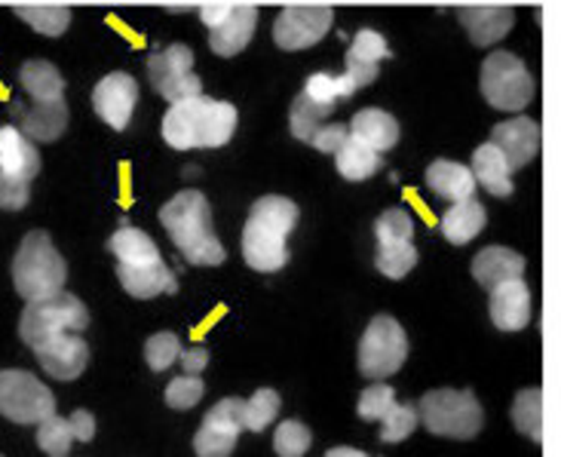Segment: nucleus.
Listing matches in <instances>:
<instances>
[{
    "mask_svg": "<svg viewBox=\"0 0 561 457\" xmlns=\"http://www.w3.org/2000/svg\"><path fill=\"white\" fill-rule=\"evenodd\" d=\"M0 457H3V455H0Z\"/></svg>",
    "mask_w": 561,
    "mask_h": 457,
    "instance_id": "nucleus-49",
    "label": "nucleus"
},
{
    "mask_svg": "<svg viewBox=\"0 0 561 457\" xmlns=\"http://www.w3.org/2000/svg\"><path fill=\"white\" fill-rule=\"evenodd\" d=\"M117 279H121L126 295H133L138 301H148V298H157V295H172L179 289V279L167 267V261L141 264V267L117 264Z\"/></svg>",
    "mask_w": 561,
    "mask_h": 457,
    "instance_id": "nucleus-22",
    "label": "nucleus"
},
{
    "mask_svg": "<svg viewBox=\"0 0 561 457\" xmlns=\"http://www.w3.org/2000/svg\"><path fill=\"white\" fill-rule=\"evenodd\" d=\"M240 433H243V399H218L199 424L194 452L197 457H230L240 443Z\"/></svg>",
    "mask_w": 561,
    "mask_h": 457,
    "instance_id": "nucleus-11",
    "label": "nucleus"
},
{
    "mask_svg": "<svg viewBox=\"0 0 561 457\" xmlns=\"http://www.w3.org/2000/svg\"><path fill=\"white\" fill-rule=\"evenodd\" d=\"M0 172L31 182L41 172V153L22 129L0 126Z\"/></svg>",
    "mask_w": 561,
    "mask_h": 457,
    "instance_id": "nucleus-23",
    "label": "nucleus"
},
{
    "mask_svg": "<svg viewBox=\"0 0 561 457\" xmlns=\"http://www.w3.org/2000/svg\"><path fill=\"white\" fill-rule=\"evenodd\" d=\"M405 359H409L405 329L387 313H380L368 322L363 341H359V372L365 378L383 381L405 366Z\"/></svg>",
    "mask_w": 561,
    "mask_h": 457,
    "instance_id": "nucleus-8",
    "label": "nucleus"
},
{
    "mask_svg": "<svg viewBox=\"0 0 561 457\" xmlns=\"http://www.w3.org/2000/svg\"><path fill=\"white\" fill-rule=\"evenodd\" d=\"M488 310H491V322L501 332H522L531 322V289H528V283L518 276V279H506L501 286H494Z\"/></svg>",
    "mask_w": 561,
    "mask_h": 457,
    "instance_id": "nucleus-17",
    "label": "nucleus"
},
{
    "mask_svg": "<svg viewBox=\"0 0 561 457\" xmlns=\"http://www.w3.org/2000/svg\"><path fill=\"white\" fill-rule=\"evenodd\" d=\"M255 25H259L255 7H230V13L215 28H209V46H213L215 56L230 59V56L243 53L252 41V34H255Z\"/></svg>",
    "mask_w": 561,
    "mask_h": 457,
    "instance_id": "nucleus-19",
    "label": "nucleus"
},
{
    "mask_svg": "<svg viewBox=\"0 0 561 457\" xmlns=\"http://www.w3.org/2000/svg\"><path fill=\"white\" fill-rule=\"evenodd\" d=\"M304 95H310L313 102L319 105H329L334 107L344 95H341V83H337V75H325V71H319V75H310L307 80V87H304Z\"/></svg>",
    "mask_w": 561,
    "mask_h": 457,
    "instance_id": "nucleus-44",
    "label": "nucleus"
},
{
    "mask_svg": "<svg viewBox=\"0 0 561 457\" xmlns=\"http://www.w3.org/2000/svg\"><path fill=\"white\" fill-rule=\"evenodd\" d=\"M179 356H182V341L175 332H157L145 344V363L153 372H167L172 363H179Z\"/></svg>",
    "mask_w": 561,
    "mask_h": 457,
    "instance_id": "nucleus-40",
    "label": "nucleus"
},
{
    "mask_svg": "<svg viewBox=\"0 0 561 457\" xmlns=\"http://www.w3.org/2000/svg\"><path fill=\"white\" fill-rule=\"evenodd\" d=\"M334 163H337V172L347 182H368L378 172L380 153L375 148H368L356 136H347V141L334 151Z\"/></svg>",
    "mask_w": 561,
    "mask_h": 457,
    "instance_id": "nucleus-30",
    "label": "nucleus"
},
{
    "mask_svg": "<svg viewBox=\"0 0 561 457\" xmlns=\"http://www.w3.org/2000/svg\"><path fill=\"white\" fill-rule=\"evenodd\" d=\"M31 351L37 356V363L44 366L46 375H53L56 381H75L87 372V363H90V344L83 341L80 332H61V335L44 338V341L31 344Z\"/></svg>",
    "mask_w": 561,
    "mask_h": 457,
    "instance_id": "nucleus-13",
    "label": "nucleus"
},
{
    "mask_svg": "<svg viewBox=\"0 0 561 457\" xmlns=\"http://www.w3.org/2000/svg\"><path fill=\"white\" fill-rule=\"evenodd\" d=\"M417 405H402V402H393L390 412L380 418V443H405L411 433L417 430Z\"/></svg>",
    "mask_w": 561,
    "mask_h": 457,
    "instance_id": "nucleus-36",
    "label": "nucleus"
},
{
    "mask_svg": "<svg viewBox=\"0 0 561 457\" xmlns=\"http://www.w3.org/2000/svg\"><path fill=\"white\" fill-rule=\"evenodd\" d=\"M28 199H31V182L0 172V209H3V213H19V209H25V206H28Z\"/></svg>",
    "mask_w": 561,
    "mask_h": 457,
    "instance_id": "nucleus-43",
    "label": "nucleus"
},
{
    "mask_svg": "<svg viewBox=\"0 0 561 457\" xmlns=\"http://www.w3.org/2000/svg\"><path fill=\"white\" fill-rule=\"evenodd\" d=\"M426 184H430V191H436L442 199H451V203L472 197V191H476V179H472L470 167L455 163V160H436V163H430V169H426Z\"/></svg>",
    "mask_w": 561,
    "mask_h": 457,
    "instance_id": "nucleus-28",
    "label": "nucleus"
},
{
    "mask_svg": "<svg viewBox=\"0 0 561 457\" xmlns=\"http://www.w3.org/2000/svg\"><path fill=\"white\" fill-rule=\"evenodd\" d=\"M325 457H365V452L359 448H350V445H337L332 452H325Z\"/></svg>",
    "mask_w": 561,
    "mask_h": 457,
    "instance_id": "nucleus-48",
    "label": "nucleus"
},
{
    "mask_svg": "<svg viewBox=\"0 0 561 457\" xmlns=\"http://www.w3.org/2000/svg\"><path fill=\"white\" fill-rule=\"evenodd\" d=\"M203 393H206V384H203L199 375H182V378L169 381L167 405L175 409V412H187L203 399Z\"/></svg>",
    "mask_w": 561,
    "mask_h": 457,
    "instance_id": "nucleus-41",
    "label": "nucleus"
},
{
    "mask_svg": "<svg viewBox=\"0 0 561 457\" xmlns=\"http://www.w3.org/2000/svg\"><path fill=\"white\" fill-rule=\"evenodd\" d=\"M482 95L497 111H525L534 99V77L513 53H491L482 65Z\"/></svg>",
    "mask_w": 561,
    "mask_h": 457,
    "instance_id": "nucleus-9",
    "label": "nucleus"
},
{
    "mask_svg": "<svg viewBox=\"0 0 561 457\" xmlns=\"http://www.w3.org/2000/svg\"><path fill=\"white\" fill-rule=\"evenodd\" d=\"M15 121L25 136L37 145V141H56V138L68 129V105L65 99L56 102H31V107H13Z\"/></svg>",
    "mask_w": 561,
    "mask_h": 457,
    "instance_id": "nucleus-20",
    "label": "nucleus"
},
{
    "mask_svg": "<svg viewBox=\"0 0 561 457\" xmlns=\"http://www.w3.org/2000/svg\"><path fill=\"white\" fill-rule=\"evenodd\" d=\"M332 111L334 107L319 105V102H313L310 95H304L301 92V95L295 99L291 111H288V129H291V136L298 138V141H310Z\"/></svg>",
    "mask_w": 561,
    "mask_h": 457,
    "instance_id": "nucleus-33",
    "label": "nucleus"
},
{
    "mask_svg": "<svg viewBox=\"0 0 561 457\" xmlns=\"http://www.w3.org/2000/svg\"><path fill=\"white\" fill-rule=\"evenodd\" d=\"M19 83L28 92L31 102H56L65 99V80L53 61L31 59L19 68Z\"/></svg>",
    "mask_w": 561,
    "mask_h": 457,
    "instance_id": "nucleus-29",
    "label": "nucleus"
},
{
    "mask_svg": "<svg viewBox=\"0 0 561 457\" xmlns=\"http://www.w3.org/2000/svg\"><path fill=\"white\" fill-rule=\"evenodd\" d=\"M485 221H488L485 206H482L479 199L476 197L457 199L455 206L442 215V237H445L448 243L467 245L470 240H476V237L485 230Z\"/></svg>",
    "mask_w": 561,
    "mask_h": 457,
    "instance_id": "nucleus-26",
    "label": "nucleus"
},
{
    "mask_svg": "<svg viewBox=\"0 0 561 457\" xmlns=\"http://www.w3.org/2000/svg\"><path fill=\"white\" fill-rule=\"evenodd\" d=\"M230 7H233V3H209V7H203V10H199L203 25H206V28H215V25L230 13Z\"/></svg>",
    "mask_w": 561,
    "mask_h": 457,
    "instance_id": "nucleus-47",
    "label": "nucleus"
},
{
    "mask_svg": "<svg viewBox=\"0 0 561 457\" xmlns=\"http://www.w3.org/2000/svg\"><path fill=\"white\" fill-rule=\"evenodd\" d=\"M237 107L230 102L206 99L203 92L172 102L163 117V138L175 151H209L225 148L237 133Z\"/></svg>",
    "mask_w": 561,
    "mask_h": 457,
    "instance_id": "nucleus-1",
    "label": "nucleus"
},
{
    "mask_svg": "<svg viewBox=\"0 0 561 457\" xmlns=\"http://www.w3.org/2000/svg\"><path fill=\"white\" fill-rule=\"evenodd\" d=\"M375 233H378V245L390 243H411L414 240V218L405 209H387L380 215L378 225H375Z\"/></svg>",
    "mask_w": 561,
    "mask_h": 457,
    "instance_id": "nucleus-39",
    "label": "nucleus"
},
{
    "mask_svg": "<svg viewBox=\"0 0 561 457\" xmlns=\"http://www.w3.org/2000/svg\"><path fill=\"white\" fill-rule=\"evenodd\" d=\"M513 424L531 443H543V390L540 387L518 390L513 399Z\"/></svg>",
    "mask_w": 561,
    "mask_h": 457,
    "instance_id": "nucleus-32",
    "label": "nucleus"
},
{
    "mask_svg": "<svg viewBox=\"0 0 561 457\" xmlns=\"http://www.w3.org/2000/svg\"><path fill=\"white\" fill-rule=\"evenodd\" d=\"M396 402V390L390 384H380L375 381L371 387H365L363 397H359V405H356V412L363 421H380L383 414L390 412V405Z\"/></svg>",
    "mask_w": 561,
    "mask_h": 457,
    "instance_id": "nucleus-42",
    "label": "nucleus"
},
{
    "mask_svg": "<svg viewBox=\"0 0 561 457\" xmlns=\"http://www.w3.org/2000/svg\"><path fill=\"white\" fill-rule=\"evenodd\" d=\"M417 421L436 436L460 439L467 443L472 436H479V430L485 424V412L479 405V397L472 390H430L417 402Z\"/></svg>",
    "mask_w": 561,
    "mask_h": 457,
    "instance_id": "nucleus-5",
    "label": "nucleus"
},
{
    "mask_svg": "<svg viewBox=\"0 0 561 457\" xmlns=\"http://www.w3.org/2000/svg\"><path fill=\"white\" fill-rule=\"evenodd\" d=\"M179 363H182L184 375H199L203 368L209 366V351H206V347H191V351H182Z\"/></svg>",
    "mask_w": 561,
    "mask_h": 457,
    "instance_id": "nucleus-46",
    "label": "nucleus"
},
{
    "mask_svg": "<svg viewBox=\"0 0 561 457\" xmlns=\"http://www.w3.org/2000/svg\"><path fill=\"white\" fill-rule=\"evenodd\" d=\"M148 77H151L153 90L160 92L169 105L203 92V80L194 75V53L184 44H172L167 49L151 53L148 56Z\"/></svg>",
    "mask_w": 561,
    "mask_h": 457,
    "instance_id": "nucleus-10",
    "label": "nucleus"
},
{
    "mask_svg": "<svg viewBox=\"0 0 561 457\" xmlns=\"http://www.w3.org/2000/svg\"><path fill=\"white\" fill-rule=\"evenodd\" d=\"M347 126H341V123H322L317 129V136L310 138V145H313L319 153H334L344 141H347Z\"/></svg>",
    "mask_w": 561,
    "mask_h": 457,
    "instance_id": "nucleus-45",
    "label": "nucleus"
},
{
    "mask_svg": "<svg viewBox=\"0 0 561 457\" xmlns=\"http://www.w3.org/2000/svg\"><path fill=\"white\" fill-rule=\"evenodd\" d=\"M491 145H497L506 157L510 169H525L534 157L540 153V126L528 117H513V121L497 123L491 129Z\"/></svg>",
    "mask_w": 561,
    "mask_h": 457,
    "instance_id": "nucleus-18",
    "label": "nucleus"
},
{
    "mask_svg": "<svg viewBox=\"0 0 561 457\" xmlns=\"http://www.w3.org/2000/svg\"><path fill=\"white\" fill-rule=\"evenodd\" d=\"M522 274H525V259L506 245H488L472 259V276L488 292L506 283V279H518Z\"/></svg>",
    "mask_w": 561,
    "mask_h": 457,
    "instance_id": "nucleus-24",
    "label": "nucleus"
},
{
    "mask_svg": "<svg viewBox=\"0 0 561 457\" xmlns=\"http://www.w3.org/2000/svg\"><path fill=\"white\" fill-rule=\"evenodd\" d=\"M378 271L387 279H405V276L414 271L417 264V249L411 243H390V245H378Z\"/></svg>",
    "mask_w": 561,
    "mask_h": 457,
    "instance_id": "nucleus-37",
    "label": "nucleus"
},
{
    "mask_svg": "<svg viewBox=\"0 0 561 457\" xmlns=\"http://www.w3.org/2000/svg\"><path fill=\"white\" fill-rule=\"evenodd\" d=\"M457 19L476 46L501 44L516 25V13L510 7H463Z\"/></svg>",
    "mask_w": 561,
    "mask_h": 457,
    "instance_id": "nucleus-21",
    "label": "nucleus"
},
{
    "mask_svg": "<svg viewBox=\"0 0 561 457\" xmlns=\"http://www.w3.org/2000/svg\"><path fill=\"white\" fill-rule=\"evenodd\" d=\"M298 228V206L288 197H261L243 228V259L259 274H276L288 264V233Z\"/></svg>",
    "mask_w": 561,
    "mask_h": 457,
    "instance_id": "nucleus-3",
    "label": "nucleus"
},
{
    "mask_svg": "<svg viewBox=\"0 0 561 457\" xmlns=\"http://www.w3.org/2000/svg\"><path fill=\"white\" fill-rule=\"evenodd\" d=\"M383 59H390L387 41L380 37L378 31H371V28L359 31L347 49V68H344V75H337L341 95L347 99V95H353L356 90H365L368 83H375V77H378V65Z\"/></svg>",
    "mask_w": 561,
    "mask_h": 457,
    "instance_id": "nucleus-14",
    "label": "nucleus"
},
{
    "mask_svg": "<svg viewBox=\"0 0 561 457\" xmlns=\"http://www.w3.org/2000/svg\"><path fill=\"white\" fill-rule=\"evenodd\" d=\"M15 15L44 37H61L71 25L68 7H15Z\"/></svg>",
    "mask_w": 561,
    "mask_h": 457,
    "instance_id": "nucleus-35",
    "label": "nucleus"
},
{
    "mask_svg": "<svg viewBox=\"0 0 561 457\" xmlns=\"http://www.w3.org/2000/svg\"><path fill=\"white\" fill-rule=\"evenodd\" d=\"M90 325V310L87 305L61 289L56 295H46L37 301H28L19 320V335L25 344H37L44 338L61 335V332H83Z\"/></svg>",
    "mask_w": 561,
    "mask_h": 457,
    "instance_id": "nucleus-6",
    "label": "nucleus"
},
{
    "mask_svg": "<svg viewBox=\"0 0 561 457\" xmlns=\"http://www.w3.org/2000/svg\"><path fill=\"white\" fill-rule=\"evenodd\" d=\"M334 13L329 7H286L274 22V41L279 49L298 53L317 46L332 31Z\"/></svg>",
    "mask_w": 561,
    "mask_h": 457,
    "instance_id": "nucleus-12",
    "label": "nucleus"
},
{
    "mask_svg": "<svg viewBox=\"0 0 561 457\" xmlns=\"http://www.w3.org/2000/svg\"><path fill=\"white\" fill-rule=\"evenodd\" d=\"M313 445V433L301 421H283L274 433V452L279 457H304Z\"/></svg>",
    "mask_w": 561,
    "mask_h": 457,
    "instance_id": "nucleus-38",
    "label": "nucleus"
},
{
    "mask_svg": "<svg viewBox=\"0 0 561 457\" xmlns=\"http://www.w3.org/2000/svg\"><path fill=\"white\" fill-rule=\"evenodd\" d=\"M350 136H356L365 141L368 148H375L378 153L390 151L399 141V123L393 114L380 111V107H363L353 121H350Z\"/></svg>",
    "mask_w": 561,
    "mask_h": 457,
    "instance_id": "nucleus-27",
    "label": "nucleus"
},
{
    "mask_svg": "<svg viewBox=\"0 0 561 457\" xmlns=\"http://www.w3.org/2000/svg\"><path fill=\"white\" fill-rule=\"evenodd\" d=\"M95 418L87 409H77L71 418L49 414L44 424H37V445L49 457H68L75 443H92Z\"/></svg>",
    "mask_w": 561,
    "mask_h": 457,
    "instance_id": "nucleus-16",
    "label": "nucleus"
},
{
    "mask_svg": "<svg viewBox=\"0 0 561 457\" xmlns=\"http://www.w3.org/2000/svg\"><path fill=\"white\" fill-rule=\"evenodd\" d=\"M472 179L485 187L488 194H494V197H513V169L506 163V157L501 153L497 145H482V148H476L472 153Z\"/></svg>",
    "mask_w": 561,
    "mask_h": 457,
    "instance_id": "nucleus-25",
    "label": "nucleus"
},
{
    "mask_svg": "<svg viewBox=\"0 0 561 457\" xmlns=\"http://www.w3.org/2000/svg\"><path fill=\"white\" fill-rule=\"evenodd\" d=\"M111 252L117 264H129V267H141V264H157L160 259V249L153 243L145 230L138 228H121L111 237Z\"/></svg>",
    "mask_w": 561,
    "mask_h": 457,
    "instance_id": "nucleus-31",
    "label": "nucleus"
},
{
    "mask_svg": "<svg viewBox=\"0 0 561 457\" xmlns=\"http://www.w3.org/2000/svg\"><path fill=\"white\" fill-rule=\"evenodd\" d=\"M68 264L46 230H31L13 259V286L25 301H37L65 289Z\"/></svg>",
    "mask_w": 561,
    "mask_h": 457,
    "instance_id": "nucleus-4",
    "label": "nucleus"
},
{
    "mask_svg": "<svg viewBox=\"0 0 561 457\" xmlns=\"http://www.w3.org/2000/svg\"><path fill=\"white\" fill-rule=\"evenodd\" d=\"M160 225L167 228L169 240L182 252L184 261L197 267L225 264L228 252L213 230V206L199 191H182L160 209Z\"/></svg>",
    "mask_w": 561,
    "mask_h": 457,
    "instance_id": "nucleus-2",
    "label": "nucleus"
},
{
    "mask_svg": "<svg viewBox=\"0 0 561 457\" xmlns=\"http://www.w3.org/2000/svg\"><path fill=\"white\" fill-rule=\"evenodd\" d=\"M136 102H138V83L136 77L126 75V71H114V75L102 77L92 90V107L102 121L123 133L133 114H136Z\"/></svg>",
    "mask_w": 561,
    "mask_h": 457,
    "instance_id": "nucleus-15",
    "label": "nucleus"
},
{
    "mask_svg": "<svg viewBox=\"0 0 561 457\" xmlns=\"http://www.w3.org/2000/svg\"><path fill=\"white\" fill-rule=\"evenodd\" d=\"M0 414L22 427H37L49 414H56V397L37 375L22 368L0 372Z\"/></svg>",
    "mask_w": 561,
    "mask_h": 457,
    "instance_id": "nucleus-7",
    "label": "nucleus"
},
{
    "mask_svg": "<svg viewBox=\"0 0 561 457\" xmlns=\"http://www.w3.org/2000/svg\"><path fill=\"white\" fill-rule=\"evenodd\" d=\"M279 405L283 399L271 387H261L259 393H252L249 399H243V430H252V433H261L274 424V418L279 414Z\"/></svg>",
    "mask_w": 561,
    "mask_h": 457,
    "instance_id": "nucleus-34",
    "label": "nucleus"
}]
</instances>
